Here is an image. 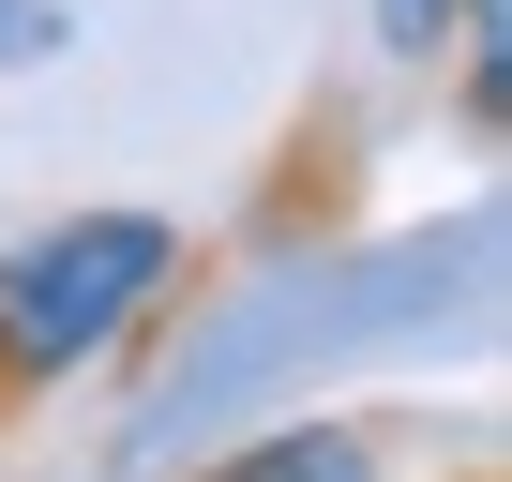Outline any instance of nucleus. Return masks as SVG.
<instances>
[{
	"label": "nucleus",
	"instance_id": "nucleus-4",
	"mask_svg": "<svg viewBox=\"0 0 512 482\" xmlns=\"http://www.w3.org/2000/svg\"><path fill=\"white\" fill-rule=\"evenodd\" d=\"M46 61H76V16L61 0H0V76H46Z\"/></svg>",
	"mask_w": 512,
	"mask_h": 482
},
{
	"label": "nucleus",
	"instance_id": "nucleus-2",
	"mask_svg": "<svg viewBox=\"0 0 512 482\" xmlns=\"http://www.w3.org/2000/svg\"><path fill=\"white\" fill-rule=\"evenodd\" d=\"M196 482H392V452H377V422H272Z\"/></svg>",
	"mask_w": 512,
	"mask_h": 482
},
{
	"label": "nucleus",
	"instance_id": "nucleus-3",
	"mask_svg": "<svg viewBox=\"0 0 512 482\" xmlns=\"http://www.w3.org/2000/svg\"><path fill=\"white\" fill-rule=\"evenodd\" d=\"M452 31H467V0H377V46H392L407 76H437V61H452Z\"/></svg>",
	"mask_w": 512,
	"mask_h": 482
},
{
	"label": "nucleus",
	"instance_id": "nucleus-1",
	"mask_svg": "<svg viewBox=\"0 0 512 482\" xmlns=\"http://www.w3.org/2000/svg\"><path fill=\"white\" fill-rule=\"evenodd\" d=\"M181 287V226L166 211H61L0 257V407H31L91 362H121Z\"/></svg>",
	"mask_w": 512,
	"mask_h": 482
}]
</instances>
